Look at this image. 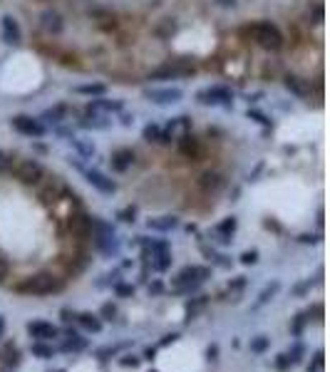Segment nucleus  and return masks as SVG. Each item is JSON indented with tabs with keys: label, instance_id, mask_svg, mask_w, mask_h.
<instances>
[{
	"label": "nucleus",
	"instance_id": "obj_1",
	"mask_svg": "<svg viewBox=\"0 0 330 372\" xmlns=\"http://www.w3.org/2000/svg\"><path fill=\"white\" fill-rule=\"evenodd\" d=\"M62 288H65V283L57 276H52V273H35V276H30V278H25V280H20V283L13 285L15 293H20V295H35V298L60 293Z\"/></svg>",
	"mask_w": 330,
	"mask_h": 372
},
{
	"label": "nucleus",
	"instance_id": "obj_2",
	"mask_svg": "<svg viewBox=\"0 0 330 372\" xmlns=\"http://www.w3.org/2000/svg\"><path fill=\"white\" fill-rule=\"evenodd\" d=\"M248 33L256 40V45H261L268 52H276L283 47V33L273 23H253V25H248Z\"/></svg>",
	"mask_w": 330,
	"mask_h": 372
},
{
	"label": "nucleus",
	"instance_id": "obj_3",
	"mask_svg": "<svg viewBox=\"0 0 330 372\" xmlns=\"http://www.w3.org/2000/svg\"><path fill=\"white\" fill-rule=\"evenodd\" d=\"M196 72V65L187 57H179V60H172L167 65H161L156 70L149 72V80H179V77H189Z\"/></svg>",
	"mask_w": 330,
	"mask_h": 372
},
{
	"label": "nucleus",
	"instance_id": "obj_4",
	"mask_svg": "<svg viewBox=\"0 0 330 372\" xmlns=\"http://www.w3.org/2000/svg\"><path fill=\"white\" fill-rule=\"evenodd\" d=\"M231 99H234V92L229 87H221V85L204 87L196 92V102L206 104V107H226V104H231Z\"/></svg>",
	"mask_w": 330,
	"mask_h": 372
},
{
	"label": "nucleus",
	"instance_id": "obj_5",
	"mask_svg": "<svg viewBox=\"0 0 330 372\" xmlns=\"http://www.w3.org/2000/svg\"><path fill=\"white\" fill-rule=\"evenodd\" d=\"M15 176L23 181V184H28V186H38V181L45 176V169H43V164L38 161V159H23V161H15Z\"/></svg>",
	"mask_w": 330,
	"mask_h": 372
},
{
	"label": "nucleus",
	"instance_id": "obj_6",
	"mask_svg": "<svg viewBox=\"0 0 330 372\" xmlns=\"http://www.w3.org/2000/svg\"><path fill=\"white\" fill-rule=\"evenodd\" d=\"M38 184H40V199H43L45 204H55V201L67 191L65 184H62V179L55 176V174H52V176H43Z\"/></svg>",
	"mask_w": 330,
	"mask_h": 372
},
{
	"label": "nucleus",
	"instance_id": "obj_7",
	"mask_svg": "<svg viewBox=\"0 0 330 372\" xmlns=\"http://www.w3.org/2000/svg\"><path fill=\"white\" fill-rule=\"evenodd\" d=\"M75 166L85 174V179L94 186L97 191H102V194H114L117 191V184L109 179V176H104L102 171H97V169H87L85 164H80V161H75Z\"/></svg>",
	"mask_w": 330,
	"mask_h": 372
},
{
	"label": "nucleus",
	"instance_id": "obj_8",
	"mask_svg": "<svg viewBox=\"0 0 330 372\" xmlns=\"http://www.w3.org/2000/svg\"><path fill=\"white\" fill-rule=\"evenodd\" d=\"M191 132V119L189 117H174V119H169V124L161 129V139H164V144H169V141H179L182 137H187Z\"/></svg>",
	"mask_w": 330,
	"mask_h": 372
},
{
	"label": "nucleus",
	"instance_id": "obj_9",
	"mask_svg": "<svg viewBox=\"0 0 330 372\" xmlns=\"http://www.w3.org/2000/svg\"><path fill=\"white\" fill-rule=\"evenodd\" d=\"M13 129L20 132L23 137H30V139H40L45 134V124L40 119H33L28 114H18L13 117Z\"/></svg>",
	"mask_w": 330,
	"mask_h": 372
},
{
	"label": "nucleus",
	"instance_id": "obj_10",
	"mask_svg": "<svg viewBox=\"0 0 330 372\" xmlns=\"http://www.w3.org/2000/svg\"><path fill=\"white\" fill-rule=\"evenodd\" d=\"M144 97H146L151 104L164 107V104H177V102H182L184 92H182L179 87H161V90H144Z\"/></svg>",
	"mask_w": 330,
	"mask_h": 372
},
{
	"label": "nucleus",
	"instance_id": "obj_11",
	"mask_svg": "<svg viewBox=\"0 0 330 372\" xmlns=\"http://www.w3.org/2000/svg\"><path fill=\"white\" fill-rule=\"evenodd\" d=\"M67 226H70L72 236H77V238H87V236L92 233V216H87L85 211H77V214H72V216H70Z\"/></svg>",
	"mask_w": 330,
	"mask_h": 372
},
{
	"label": "nucleus",
	"instance_id": "obj_12",
	"mask_svg": "<svg viewBox=\"0 0 330 372\" xmlns=\"http://www.w3.org/2000/svg\"><path fill=\"white\" fill-rule=\"evenodd\" d=\"M70 114H72L70 104H52V107H47V109L43 112L40 122H43V124H62V122L70 119Z\"/></svg>",
	"mask_w": 330,
	"mask_h": 372
},
{
	"label": "nucleus",
	"instance_id": "obj_13",
	"mask_svg": "<svg viewBox=\"0 0 330 372\" xmlns=\"http://www.w3.org/2000/svg\"><path fill=\"white\" fill-rule=\"evenodd\" d=\"M0 25H3V40L8 45H20L23 43V33H20V25L13 15H3V20H0Z\"/></svg>",
	"mask_w": 330,
	"mask_h": 372
},
{
	"label": "nucleus",
	"instance_id": "obj_14",
	"mask_svg": "<svg viewBox=\"0 0 330 372\" xmlns=\"http://www.w3.org/2000/svg\"><path fill=\"white\" fill-rule=\"evenodd\" d=\"M199 189H201L204 194H216V191H221V189H224V176H221L219 171H204V174L199 176Z\"/></svg>",
	"mask_w": 330,
	"mask_h": 372
},
{
	"label": "nucleus",
	"instance_id": "obj_15",
	"mask_svg": "<svg viewBox=\"0 0 330 372\" xmlns=\"http://www.w3.org/2000/svg\"><path fill=\"white\" fill-rule=\"evenodd\" d=\"M283 85H285V90H288L290 94H295L298 99L310 97V85H308V80H303V77H298V75H285V77H283Z\"/></svg>",
	"mask_w": 330,
	"mask_h": 372
},
{
	"label": "nucleus",
	"instance_id": "obj_16",
	"mask_svg": "<svg viewBox=\"0 0 330 372\" xmlns=\"http://www.w3.org/2000/svg\"><path fill=\"white\" fill-rule=\"evenodd\" d=\"M28 332H30V337H35V340H52V337L60 335V330H57L52 323H43V320L28 323Z\"/></svg>",
	"mask_w": 330,
	"mask_h": 372
},
{
	"label": "nucleus",
	"instance_id": "obj_17",
	"mask_svg": "<svg viewBox=\"0 0 330 372\" xmlns=\"http://www.w3.org/2000/svg\"><path fill=\"white\" fill-rule=\"evenodd\" d=\"M112 112H122V102H112V99H92V102L87 104V114L109 117Z\"/></svg>",
	"mask_w": 330,
	"mask_h": 372
},
{
	"label": "nucleus",
	"instance_id": "obj_18",
	"mask_svg": "<svg viewBox=\"0 0 330 372\" xmlns=\"http://www.w3.org/2000/svg\"><path fill=\"white\" fill-rule=\"evenodd\" d=\"M40 25H43V30H45V33H50V35H60V33H62V28H65L62 15H60V13H55V10H45V13L40 15Z\"/></svg>",
	"mask_w": 330,
	"mask_h": 372
},
{
	"label": "nucleus",
	"instance_id": "obj_19",
	"mask_svg": "<svg viewBox=\"0 0 330 372\" xmlns=\"http://www.w3.org/2000/svg\"><path fill=\"white\" fill-rule=\"evenodd\" d=\"M177 146H179V151H182V156H187V159H199V154H201V144H199V139L189 132L187 137H182L179 141H177Z\"/></svg>",
	"mask_w": 330,
	"mask_h": 372
},
{
	"label": "nucleus",
	"instance_id": "obj_20",
	"mask_svg": "<svg viewBox=\"0 0 330 372\" xmlns=\"http://www.w3.org/2000/svg\"><path fill=\"white\" fill-rule=\"evenodd\" d=\"M132 161H134V151L132 149H117L114 154H112V159H109V164H112V169L114 171H127L129 166H132Z\"/></svg>",
	"mask_w": 330,
	"mask_h": 372
},
{
	"label": "nucleus",
	"instance_id": "obj_21",
	"mask_svg": "<svg viewBox=\"0 0 330 372\" xmlns=\"http://www.w3.org/2000/svg\"><path fill=\"white\" fill-rule=\"evenodd\" d=\"M85 347H87V340H85L80 332H75V330L70 327V330H67V340L62 342L60 350H62V352H82Z\"/></svg>",
	"mask_w": 330,
	"mask_h": 372
},
{
	"label": "nucleus",
	"instance_id": "obj_22",
	"mask_svg": "<svg viewBox=\"0 0 330 372\" xmlns=\"http://www.w3.org/2000/svg\"><path fill=\"white\" fill-rule=\"evenodd\" d=\"M149 229H154V231H172V229H177L179 226V219L177 216H161V219H149V224H146Z\"/></svg>",
	"mask_w": 330,
	"mask_h": 372
},
{
	"label": "nucleus",
	"instance_id": "obj_23",
	"mask_svg": "<svg viewBox=\"0 0 330 372\" xmlns=\"http://www.w3.org/2000/svg\"><path fill=\"white\" fill-rule=\"evenodd\" d=\"M75 320H77L85 330H90V332H99V330H102V320H99L97 315H92V313H80V315H75Z\"/></svg>",
	"mask_w": 330,
	"mask_h": 372
},
{
	"label": "nucleus",
	"instance_id": "obj_24",
	"mask_svg": "<svg viewBox=\"0 0 330 372\" xmlns=\"http://www.w3.org/2000/svg\"><path fill=\"white\" fill-rule=\"evenodd\" d=\"M85 129H107L112 122L107 119V117H97V114H87L82 122H80Z\"/></svg>",
	"mask_w": 330,
	"mask_h": 372
},
{
	"label": "nucleus",
	"instance_id": "obj_25",
	"mask_svg": "<svg viewBox=\"0 0 330 372\" xmlns=\"http://www.w3.org/2000/svg\"><path fill=\"white\" fill-rule=\"evenodd\" d=\"M75 92H77V94H90V97H102V94L107 92V87L99 85V82H94V85H77Z\"/></svg>",
	"mask_w": 330,
	"mask_h": 372
},
{
	"label": "nucleus",
	"instance_id": "obj_26",
	"mask_svg": "<svg viewBox=\"0 0 330 372\" xmlns=\"http://www.w3.org/2000/svg\"><path fill=\"white\" fill-rule=\"evenodd\" d=\"M141 137H144L146 141L164 144V139H161V127H159V124H146V127H144V132H141Z\"/></svg>",
	"mask_w": 330,
	"mask_h": 372
},
{
	"label": "nucleus",
	"instance_id": "obj_27",
	"mask_svg": "<svg viewBox=\"0 0 330 372\" xmlns=\"http://www.w3.org/2000/svg\"><path fill=\"white\" fill-rule=\"evenodd\" d=\"M151 258H154V261H151L154 271H167V268L172 266V253H169V251H164V253H154Z\"/></svg>",
	"mask_w": 330,
	"mask_h": 372
},
{
	"label": "nucleus",
	"instance_id": "obj_28",
	"mask_svg": "<svg viewBox=\"0 0 330 372\" xmlns=\"http://www.w3.org/2000/svg\"><path fill=\"white\" fill-rule=\"evenodd\" d=\"M30 350H33V355L40 357V360H50V357H52V347L45 345V340H35Z\"/></svg>",
	"mask_w": 330,
	"mask_h": 372
},
{
	"label": "nucleus",
	"instance_id": "obj_29",
	"mask_svg": "<svg viewBox=\"0 0 330 372\" xmlns=\"http://www.w3.org/2000/svg\"><path fill=\"white\" fill-rule=\"evenodd\" d=\"M278 290H281V283H278V280H273L271 285H266V288L261 290V295H258V303H256V308H258V305H263V303H268V300H271V298H273Z\"/></svg>",
	"mask_w": 330,
	"mask_h": 372
},
{
	"label": "nucleus",
	"instance_id": "obj_30",
	"mask_svg": "<svg viewBox=\"0 0 330 372\" xmlns=\"http://www.w3.org/2000/svg\"><path fill=\"white\" fill-rule=\"evenodd\" d=\"M5 365H10V367H18V365H20V350H18L13 342L5 345Z\"/></svg>",
	"mask_w": 330,
	"mask_h": 372
},
{
	"label": "nucleus",
	"instance_id": "obj_31",
	"mask_svg": "<svg viewBox=\"0 0 330 372\" xmlns=\"http://www.w3.org/2000/svg\"><path fill=\"white\" fill-rule=\"evenodd\" d=\"M13 166H15V156H13L10 151H3V149H0V174L13 171Z\"/></svg>",
	"mask_w": 330,
	"mask_h": 372
},
{
	"label": "nucleus",
	"instance_id": "obj_32",
	"mask_svg": "<svg viewBox=\"0 0 330 372\" xmlns=\"http://www.w3.org/2000/svg\"><path fill=\"white\" fill-rule=\"evenodd\" d=\"M268 347H271V340H268L266 335H258V337L251 340V352H258V355H261V352H266Z\"/></svg>",
	"mask_w": 330,
	"mask_h": 372
},
{
	"label": "nucleus",
	"instance_id": "obj_33",
	"mask_svg": "<svg viewBox=\"0 0 330 372\" xmlns=\"http://www.w3.org/2000/svg\"><path fill=\"white\" fill-rule=\"evenodd\" d=\"M114 293H117V298H132V295H134V285L117 283V285H114Z\"/></svg>",
	"mask_w": 330,
	"mask_h": 372
},
{
	"label": "nucleus",
	"instance_id": "obj_34",
	"mask_svg": "<svg viewBox=\"0 0 330 372\" xmlns=\"http://www.w3.org/2000/svg\"><path fill=\"white\" fill-rule=\"evenodd\" d=\"M303 352H305V347H303L300 342H295V345L290 347V352H288V360H290V365H295V362H300V357H303Z\"/></svg>",
	"mask_w": 330,
	"mask_h": 372
},
{
	"label": "nucleus",
	"instance_id": "obj_35",
	"mask_svg": "<svg viewBox=\"0 0 330 372\" xmlns=\"http://www.w3.org/2000/svg\"><path fill=\"white\" fill-rule=\"evenodd\" d=\"M323 362H325V352L318 350L315 357H313V365H308V372H320V370H323Z\"/></svg>",
	"mask_w": 330,
	"mask_h": 372
},
{
	"label": "nucleus",
	"instance_id": "obj_36",
	"mask_svg": "<svg viewBox=\"0 0 330 372\" xmlns=\"http://www.w3.org/2000/svg\"><path fill=\"white\" fill-rule=\"evenodd\" d=\"M305 320H308V313H300V315H295V320H293V335H300L303 332V325H305Z\"/></svg>",
	"mask_w": 330,
	"mask_h": 372
},
{
	"label": "nucleus",
	"instance_id": "obj_37",
	"mask_svg": "<svg viewBox=\"0 0 330 372\" xmlns=\"http://www.w3.org/2000/svg\"><path fill=\"white\" fill-rule=\"evenodd\" d=\"M70 141H72L85 156H92V154H94V144H85V141H80V139H70Z\"/></svg>",
	"mask_w": 330,
	"mask_h": 372
},
{
	"label": "nucleus",
	"instance_id": "obj_38",
	"mask_svg": "<svg viewBox=\"0 0 330 372\" xmlns=\"http://www.w3.org/2000/svg\"><path fill=\"white\" fill-rule=\"evenodd\" d=\"M134 216H137V209H134V206H127V209L119 211V219H122L124 224H134Z\"/></svg>",
	"mask_w": 330,
	"mask_h": 372
},
{
	"label": "nucleus",
	"instance_id": "obj_39",
	"mask_svg": "<svg viewBox=\"0 0 330 372\" xmlns=\"http://www.w3.org/2000/svg\"><path fill=\"white\" fill-rule=\"evenodd\" d=\"M99 315H102L104 320H112V318L117 315V308H114L112 303H104V305H102V310H99Z\"/></svg>",
	"mask_w": 330,
	"mask_h": 372
},
{
	"label": "nucleus",
	"instance_id": "obj_40",
	"mask_svg": "<svg viewBox=\"0 0 330 372\" xmlns=\"http://www.w3.org/2000/svg\"><path fill=\"white\" fill-rule=\"evenodd\" d=\"M256 261H258V251H246V253L241 256V263H243V266H253Z\"/></svg>",
	"mask_w": 330,
	"mask_h": 372
},
{
	"label": "nucleus",
	"instance_id": "obj_41",
	"mask_svg": "<svg viewBox=\"0 0 330 372\" xmlns=\"http://www.w3.org/2000/svg\"><path fill=\"white\" fill-rule=\"evenodd\" d=\"M8 276H10V263H8L3 256H0V283H3Z\"/></svg>",
	"mask_w": 330,
	"mask_h": 372
},
{
	"label": "nucleus",
	"instance_id": "obj_42",
	"mask_svg": "<svg viewBox=\"0 0 330 372\" xmlns=\"http://www.w3.org/2000/svg\"><path fill=\"white\" fill-rule=\"evenodd\" d=\"M139 362H141V357H134V355H127V357H122V360H119V365H122V367H137Z\"/></svg>",
	"mask_w": 330,
	"mask_h": 372
},
{
	"label": "nucleus",
	"instance_id": "obj_43",
	"mask_svg": "<svg viewBox=\"0 0 330 372\" xmlns=\"http://www.w3.org/2000/svg\"><path fill=\"white\" fill-rule=\"evenodd\" d=\"M288 367H290V360H288V355H278V357H276V370L285 372Z\"/></svg>",
	"mask_w": 330,
	"mask_h": 372
},
{
	"label": "nucleus",
	"instance_id": "obj_44",
	"mask_svg": "<svg viewBox=\"0 0 330 372\" xmlns=\"http://www.w3.org/2000/svg\"><path fill=\"white\" fill-rule=\"evenodd\" d=\"M177 340H179V332H169V335H164V337H161V342H159V345L164 347V345H169V342H177Z\"/></svg>",
	"mask_w": 330,
	"mask_h": 372
},
{
	"label": "nucleus",
	"instance_id": "obj_45",
	"mask_svg": "<svg viewBox=\"0 0 330 372\" xmlns=\"http://www.w3.org/2000/svg\"><path fill=\"white\" fill-rule=\"evenodd\" d=\"M298 241H300V243H318V241H320V236H308V233H303Z\"/></svg>",
	"mask_w": 330,
	"mask_h": 372
},
{
	"label": "nucleus",
	"instance_id": "obj_46",
	"mask_svg": "<svg viewBox=\"0 0 330 372\" xmlns=\"http://www.w3.org/2000/svg\"><path fill=\"white\" fill-rule=\"evenodd\" d=\"M60 315H62V320H65V323H72V318H75V313H72L70 308H62V310H60Z\"/></svg>",
	"mask_w": 330,
	"mask_h": 372
},
{
	"label": "nucleus",
	"instance_id": "obj_47",
	"mask_svg": "<svg viewBox=\"0 0 330 372\" xmlns=\"http://www.w3.org/2000/svg\"><path fill=\"white\" fill-rule=\"evenodd\" d=\"M206 357H209V360H219V345H211V347L206 350Z\"/></svg>",
	"mask_w": 330,
	"mask_h": 372
},
{
	"label": "nucleus",
	"instance_id": "obj_48",
	"mask_svg": "<svg viewBox=\"0 0 330 372\" xmlns=\"http://www.w3.org/2000/svg\"><path fill=\"white\" fill-rule=\"evenodd\" d=\"M305 290H310V280H308V283H300V285H295V290H293V293H295V295H303Z\"/></svg>",
	"mask_w": 330,
	"mask_h": 372
},
{
	"label": "nucleus",
	"instance_id": "obj_49",
	"mask_svg": "<svg viewBox=\"0 0 330 372\" xmlns=\"http://www.w3.org/2000/svg\"><path fill=\"white\" fill-rule=\"evenodd\" d=\"M248 117H253V119H258V122H263V124H268V119L261 114V112H248Z\"/></svg>",
	"mask_w": 330,
	"mask_h": 372
},
{
	"label": "nucleus",
	"instance_id": "obj_50",
	"mask_svg": "<svg viewBox=\"0 0 330 372\" xmlns=\"http://www.w3.org/2000/svg\"><path fill=\"white\" fill-rule=\"evenodd\" d=\"M154 355H156V347H146L144 350V360H154Z\"/></svg>",
	"mask_w": 330,
	"mask_h": 372
},
{
	"label": "nucleus",
	"instance_id": "obj_51",
	"mask_svg": "<svg viewBox=\"0 0 330 372\" xmlns=\"http://www.w3.org/2000/svg\"><path fill=\"white\" fill-rule=\"evenodd\" d=\"M149 293H161V283H151V285H149Z\"/></svg>",
	"mask_w": 330,
	"mask_h": 372
},
{
	"label": "nucleus",
	"instance_id": "obj_52",
	"mask_svg": "<svg viewBox=\"0 0 330 372\" xmlns=\"http://www.w3.org/2000/svg\"><path fill=\"white\" fill-rule=\"evenodd\" d=\"M216 3H219V5H224V8H231V5L236 3V0H216Z\"/></svg>",
	"mask_w": 330,
	"mask_h": 372
},
{
	"label": "nucleus",
	"instance_id": "obj_53",
	"mask_svg": "<svg viewBox=\"0 0 330 372\" xmlns=\"http://www.w3.org/2000/svg\"><path fill=\"white\" fill-rule=\"evenodd\" d=\"M3 332H5V320L0 318V337H3Z\"/></svg>",
	"mask_w": 330,
	"mask_h": 372
},
{
	"label": "nucleus",
	"instance_id": "obj_54",
	"mask_svg": "<svg viewBox=\"0 0 330 372\" xmlns=\"http://www.w3.org/2000/svg\"><path fill=\"white\" fill-rule=\"evenodd\" d=\"M57 372H65V370H57Z\"/></svg>",
	"mask_w": 330,
	"mask_h": 372
},
{
	"label": "nucleus",
	"instance_id": "obj_55",
	"mask_svg": "<svg viewBox=\"0 0 330 372\" xmlns=\"http://www.w3.org/2000/svg\"><path fill=\"white\" fill-rule=\"evenodd\" d=\"M151 372H156V370H151Z\"/></svg>",
	"mask_w": 330,
	"mask_h": 372
}]
</instances>
